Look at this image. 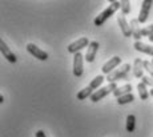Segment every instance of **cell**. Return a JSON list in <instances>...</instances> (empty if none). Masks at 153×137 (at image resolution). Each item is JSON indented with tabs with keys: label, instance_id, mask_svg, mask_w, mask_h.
Listing matches in <instances>:
<instances>
[{
	"label": "cell",
	"instance_id": "obj_1",
	"mask_svg": "<svg viewBox=\"0 0 153 137\" xmlns=\"http://www.w3.org/2000/svg\"><path fill=\"white\" fill-rule=\"evenodd\" d=\"M119 8H121V3L120 1H112L109 5H108L107 8H105L104 11H102L100 15H97L95 17V20H93V24L96 25V27H101V25H104V23L107 21L109 17L113 15L114 12H116Z\"/></svg>",
	"mask_w": 153,
	"mask_h": 137
},
{
	"label": "cell",
	"instance_id": "obj_2",
	"mask_svg": "<svg viewBox=\"0 0 153 137\" xmlns=\"http://www.w3.org/2000/svg\"><path fill=\"white\" fill-rule=\"evenodd\" d=\"M132 67L129 65V64H124V65H121L120 68L114 69L112 73L107 75V80L108 83H116V81L119 80H128V75H129V71H131Z\"/></svg>",
	"mask_w": 153,
	"mask_h": 137
},
{
	"label": "cell",
	"instance_id": "obj_3",
	"mask_svg": "<svg viewBox=\"0 0 153 137\" xmlns=\"http://www.w3.org/2000/svg\"><path fill=\"white\" fill-rule=\"evenodd\" d=\"M117 88H119V87L116 85V83H111V84H108L107 87H101L100 89L93 92V95L91 96V101H92V103H97V101L102 100L104 97H107L109 93H113Z\"/></svg>",
	"mask_w": 153,
	"mask_h": 137
},
{
	"label": "cell",
	"instance_id": "obj_4",
	"mask_svg": "<svg viewBox=\"0 0 153 137\" xmlns=\"http://www.w3.org/2000/svg\"><path fill=\"white\" fill-rule=\"evenodd\" d=\"M84 60L85 57L81 55V52L76 53L73 56V75L76 77H81L84 73Z\"/></svg>",
	"mask_w": 153,
	"mask_h": 137
},
{
	"label": "cell",
	"instance_id": "obj_5",
	"mask_svg": "<svg viewBox=\"0 0 153 137\" xmlns=\"http://www.w3.org/2000/svg\"><path fill=\"white\" fill-rule=\"evenodd\" d=\"M91 41L88 40V37H80V39H77L76 41L71 43V44L68 45V52L69 53H79V52L81 51L83 48H85V47H89Z\"/></svg>",
	"mask_w": 153,
	"mask_h": 137
},
{
	"label": "cell",
	"instance_id": "obj_6",
	"mask_svg": "<svg viewBox=\"0 0 153 137\" xmlns=\"http://www.w3.org/2000/svg\"><path fill=\"white\" fill-rule=\"evenodd\" d=\"M27 51H28V53H31L32 56L36 57L37 60H42V61L48 60V53H47L45 51H43L42 48H39L37 45L32 44V43H29L27 45Z\"/></svg>",
	"mask_w": 153,
	"mask_h": 137
},
{
	"label": "cell",
	"instance_id": "obj_7",
	"mask_svg": "<svg viewBox=\"0 0 153 137\" xmlns=\"http://www.w3.org/2000/svg\"><path fill=\"white\" fill-rule=\"evenodd\" d=\"M152 4L153 1L152 0H144L143 4H141V8H140V13H139V23H145L148 20V16L151 13V8H152Z\"/></svg>",
	"mask_w": 153,
	"mask_h": 137
},
{
	"label": "cell",
	"instance_id": "obj_8",
	"mask_svg": "<svg viewBox=\"0 0 153 137\" xmlns=\"http://www.w3.org/2000/svg\"><path fill=\"white\" fill-rule=\"evenodd\" d=\"M120 63H121V57H119V56H113L111 60H108L107 63L102 65V68H101V71H102V73L104 75H109L112 73V72L114 71V69L117 68V67L120 65Z\"/></svg>",
	"mask_w": 153,
	"mask_h": 137
},
{
	"label": "cell",
	"instance_id": "obj_9",
	"mask_svg": "<svg viewBox=\"0 0 153 137\" xmlns=\"http://www.w3.org/2000/svg\"><path fill=\"white\" fill-rule=\"evenodd\" d=\"M0 51H1V55H3V57H5L10 63H16L17 59H16V55L13 53L12 51L10 49V47H8L7 44H5V41L4 40H0Z\"/></svg>",
	"mask_w": 153,
	"mask_h": 137
},
{
	"label": "cell",
	"instance_id": "obj_10",
	"mask_svg": "<svg viewBox=\"0 0 153 137\" xmlns=\"http://www.w3.org/2000/svg\"><path fill=\"white\" fill-rule=\"evenodd\" d=\"M99 47H100V44L97 41H91V44L87 49V55L84 56L87 63H93V61H95L96 55H97V51H99Z\"/></svg>",
	"mask_w": 153,
	"mask_h": 137
},
{
	"label": "cell",
	"instance_id": "obj_11",
	"mask_svg": "<svg viewBox=\"0 0 153 137\" xmlns=\"http://www.w3.org/2000/svg\"><path fill=\"white\" fill-rule=\"evenodd\" d=\"M117 24H119L120 30H121L123 35H124L125 37H131V36H132L131 25H129V23L126 21V19H125L124 15H120L119 17H117Z\"/></svg>",
	"mask_w": 153,
	"mask_h": 137
},
{
	"label": "cell",
	"instance_id": "obj_12",
	"mask_svg": "<svg viewBox=\"0 0 153 137\" xmlns=\"http://www.w3.org/2000/svg\"><path fill=\"white\" fill-rule=\"evenodd\" d=\"M131 25V31H132V36L134 37L136 41H141V28H140V23L137 19H132L129 21Z\"/></svg>",
	"mask_w": 153,
	"mask_h": 137
},
{
	"label": "cell",
	"instance_id": "obj_13",
	"mask_svg": "<svg viewBox=\"0 0 153 137\" xmlns=\"http://www.w3.org/2000/svg\"><path fill=\"white\" fill-rule=\"evenodd\" d=\"M133 75L137 78H143L144 77V60H141L140 57L134 59V63H133Z\"/></svg>",
	"mask_w": 153,
	"mask_h": 137
},
{
	"label": "cell",
	"instance_id": "obj_14",
	"mask_svg": "<svg viewBox=\"0 0 153 137\" xmlns=\"http://www.w3.org/2000/svg\"><path fill=\"white\" fill-rule=\"evenodd\" d=\"M134 49L139 52H143L145 55H149V56L153 57V45H149V44H145L143 41H134Z\"/></svg>",
	"mask_w": 153,
	"mask_h": 137
},
{
	"label": "cell",
	"instance_id": "obj_15",
	"mask_svg": "<svg viewBox=\"0 0 153 137\" xmlns=\"http://www.w3.org/2000/svg\"><path fill=\"white\" fill-rule=\"evenodd\" d=\"M131 92H132V85L131 84H125V85H123V87H119V88L113 92V95L116 96V98H119V97H121V96L129 95Z\"/></svg>",
	"mask_w": 153,
	"mask_h": 137
},
{
	"label": "cell",
	"instance_id": "obj_16",
	"mask_svg": "<svg viewBox=\"0 0 153 137\" xmlns=\"http://www.w3.org/2000/svg\"><path fill=\"white\" fill-rule=\"evenodd\" d=\"M137 91H139V96H140V98L141 100H148V97H149V91H148V88H146V85L141 81V83L137 84Z\"/></svg>",
	"mask_w": 153,
	"mask_h": 137
},
{
	"label": "cell",
	"instance_id": "obj_17",
	"mask_svg": "<svg viewBox=\"0 0 153 137\" xmlns=\"http://www.w3.org/2000/svg\"><path fill=\"white\" fill-rule=\"evenodd\" d=\"M134 128H136V116L134 115H128V117H126V124H125L126 132L132 133L134 130Z\"/></svg>",
	"mask_w": 153,
	"mask_h": 137
},
{
	"label": "cell",
	"instance_id": "obj_18",
	"mask_svg": "<svg viewBox=\"0 0 153 137\" xmlns=\"http://www.w3.org/2000/svg\"><path fill=\"white\" fill-rule=\"evenodd\" d=\"M92 95H93V89L88 85L87 88H84V89H81L80 92H77V96H76V97H77V100H87L88 97L91 98Z\"/></svg>",
	"mask_w": 153,
	"mask_h": 137
},
{
	"label": "cell",
	"instance_id": "obj_19",
	"mask_svg": "<svg viewBox=\"0 0 153 137\" xmlns=\"http://www.w3.org/2000/svg\"><path fill=\"white\" fill-rule=\"evenodd\" d=\"M104 80H107V78L102 76V75H97V76H96V77L89 83V87H91L92 89H96V91H97V89H100L101 84L104 83Z\"/></svg>",
	"mask_w": 153,
	"mask_h": 137
},
{
	"label": "cell",
	"instance_id": "obj_20",
	"mask_svg": "<svg viewBox=\"0 0 153 137\" xmlns=\"http://www.w3.org/2000/svg\"><path fill=\"white\" fill-rule=\"evenodd\" d=\"M134 100V96L132 95V93H129V95H125V96H121V97L117 98V104L119 105H125V104H129L132 103V101Z\"/></svg>",
	"mask_w": 153,
	"mask_h": 137
},
{
	"label": "cell",
	"instance_id": "obj_21",
	"mask_svg": "<svg viewBox=\"0 0 153 137\" xmlns=\"http://www.w3.org/2000/svg\"><path fill=\"white\" fill-rule=\"evenodd\" d=\"M121 3V12H123V15H128L129 12H131V1H128V0H123V1H120Z\"/></svg>",
	"mask_w": 153,
	"mask_h": 137
},
{
	"label": "cell",
	"instance_id": "obj_22",
	"mask_svg": "<svg viewBox=\"0 0 153 137\" xmlns=\"http://www.w3.org/2000/svg\"><path fill=\"white\" fill-rule=\"evenodd\" d=\"M151 35H153V24H151V25H146V27L141 28V37H143V36L149 37Z\"/></svg>",
	"mask_w": 153,
	"mask_h": 137
},
{
	"label": "cell",
	"instance_id": "obj_23",
	"mask_svg": "<svg viewBox=\"0 0 153 137\" xmlns=\"http://www.w3.org/2000/svg\"><path fill=\"white\" fill-rule=\"evenodd\" d=\"M144 69L151 75V77H153V64H152V61L144 60Z\"/></svg>",
	"mask_w": 153,
	"mask_h": 137
},
{
	"label": "cell",
	"instance_id": "obj_24",
	"mask_svg": "<svg viewBox=\"0 0 153 137\" xmlns=\"http://www.w3.org/2000/svg\"><path fill=\"white\" fill-rule=\"evenodd\" d=\"M141 80H143V83L145 84L146 87L151 85L152 88H153V77H151V76H144L143 78H141Z\"/></svg>",
	"mask_w": 153,
	"mask_h": 137
},
{
	"label": "cell",
	"instance_id": "obj_25",
	"mask_svg": "<svg viewBox=\"0 0 153 137\" xmlns=\"http://www.w3.org/2000/svg\"><path fill=\"white\" fill-rule=\"evenodd\" d=\"M36 137H47V136H45V133H44V130H37Z\"/></svg>",
	"mask_w": 153,
	"mask_h": 137
},
{
	"label": "cell",
	"instance_id": "obj_26",
	"mask_svg": "<svg viewBox=\"0 0 153 137\" xmlns=\"http://www.w3.org/2000/svg\"><path fill=\"white\" fill-rule=\"evenodd\" d=\"M1 103H4V96L0 95V104H1Z\"/></svg>",
	"mask_w": 153,
	"mask_h": 137
},
{
	"label": "cell",
	"instance_id": "obj_27",
	"mask_svg": "<svg viewBox=\"0 0 153 137\" xmlns=\"http://www.w3.org/2000/svg\"><path fill=\"white\" fill-rule=\"evenodd\" d=\"M148 39H149V40H151V41L153 43V35H151V36H149V37H148Z\"/></svg>",
	"mask_w": 153,
	"mask_h": 137
},
{
	"label": "cell",
	"instance_id": "obj_28",
	"mask_svg": "<svg viewBox=\"0 0 153 137\" xmlns=\"http://www.w3.org/2000/svg\"><path fill=\"white\" fill-rule=\"evenodd\" d=\"M149 93H151V96H153V89H151V92H149Z\"/></svg>",
	"mask_w": 153,
	"mask_h": 137
},
{
	"label": "cell",
	"instance_id": "obj_29",
	"mask_svg": "<svg viewBox=\"0 0 153 137\" xmlns=\"http://www.w3.org/2000/svg\"><path fill=\"white\" fill-rule=\"evenodd\" d=\"M152 64H153V59H152Z\"/></svg>",
	"mask_w": 153,
	"mask_h": 137
}]
</instances>
